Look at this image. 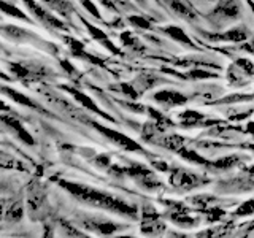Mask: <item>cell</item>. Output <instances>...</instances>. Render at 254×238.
Returning <instances> with one entry per match:
<instances>
[{
	"mask_svg": "<svg viewBox=\"0 0 254 238\" xmlns=\"http://www.w3.org/2000/svg\"><path fill=\"white\" fill-rule=\"evenodd\" d=\"M61 186L70 190L71 195L87 205L99 206V208H105V210L115 211L119 214H126V216H130V218H135V214H137V208H135V206L119 200V198H115L113 195H110L107 192H100L97 189L81 186V184H73V182H65V181H62Z\"/></svg>",
	"mask_w": 254,
	"mask_h": 238,
	"instance_id": "6da1fadb",
	"label": "cell"
},
{
	"mask_svg": "<svg viewBox=\"0 0 254 238\" xmlns=\"http://www.w3.org/2000/svg\"><path fill=\"white\" fill-rule=\"evenodd\" d=\"M22 2L26 3V6L30 10V13L34 14L40 22L45 24L46 27H50V29H59V30H67V26L64 24V21L58 19L50 11H46L43 6H40L37 2H34V0H22Z\"/></svg>",
	"mask_w": 254,
	"mask_h": 238,
	"instance_id": "7a4b0ae2",
	"label": "cell"
},
{
	"mask_svg": "<svg viewBox=\"0 0 254 238\" xmlns=\"http://www.w3.org/2000/svg\"><path fill=\"white\" fill-rule=\"evenodd\" d=\"M95 129H97L100 133H103L105 137L108 138V140H111L115 143V145H118V146H121L123 149H127V151H143L141 149V146L138 145V143H135L132 138H129L127 135H123L121 132H116V130H111V129H108V127H103V125H100V124H92Z\"/></svg>",
	"mask_w": 254,
	"mask_h": 238,
	"instance_id": "3957f363",
	"label": "cell"
},
{
	"mask_svg": "<svg viewBox=\"0 0 254 238\" xmlns=\"http://www.w3.org/2000/svg\"><path fill=\"white\" fill-rule=\"evenodd\" d=\"M172 181L175 186L183 187V189H194L197 186H200L202 182H205V179H202L200 177H197L194 173L189 172H175Z\"/></svg>",
	"mask_w": 254,
	"mask_h": 238,
	"instance_id": "277c9868",
	"label": "cell"
},
{
	"mask_svg": "<svg viewBox=\"0 0 254 238\" xmlns=\"http://www.w3.org/2000/svg\"><path fill=\"white\" fill-rule=\"evenodd\" d=\"M154 100L164 103V105L175 107V105H185L188 102V97L177 91H161L154 95Z\"/></svg>",
	"mask_w": 254,
	"mask_h": 238,
	"instance_id": "5b68a950",
	"label": "cell"
},
{
	"mask_svg": "<svg viewBox=\"0 0 254 238\" xmlns=\"http://www.w3.org/2000/svg\"><path fill=\"white\" fill-rule=\"evenodd\" d=\"M81 22L84 24V26H86V29H87V32H89V34L92 35V38H95V40H97V42L103 46V48H107V50L108 51H111V53H115V54H121V53H119V50H118V48L113 45V43H111V40L105 35V34H103V32L100 30V29H97V27H94L92 26V24H89V22H87L86 19H83L81 18Z\"/></svg>",
	"mask_w": 254,
	"mask_h": 238,
	"instance_id": "8992f818",
	"label": "cell"
},
{
	"mask_svg": "<svg viewBox=\"0 0 254 238\" xmlns=\"http://www.w3.org/2000/svg\"><path fill=\"white\" fill-rule=\"evenodd\" d=\"M214 13L221 14L222 18L235 19L240 14V3H238V0H221Z\"/></svg>",
	"mask_w": 254,
	"mask_h": 238,
	"instance_id": "52a82bcc",
	"label": "cell"
},
{
	"mask_svg": "<svg viewBox=\"0 0 254 238\" xmlns=\"http://www.w3.org/2000/svg\"><path fill=\"white\" fill-rule=\"evenodd\" d=\"M208 38L214 40V42H245L246 37H248V34H246L245 27H235L232 29L230 32H226V34L222 35H206Z\"/></svg>",
	"mask_w": 254,
	"mask_h": 238,
	"instance_id": "ba28073f",
	"label": "cell"
},
{
	"mask_svg": "<svg viewBox=\"0 0 254 238\" xmlns=\"http://www.w3.org/2000/svg\"><path fill=\"white\" fill-rule=\"evenodd\" d=\"M164 2L167 3V6H170L178 16H181V18L195 19V13L192 11V8L188 6L186 3H183L181 0H164Z\"/></svg>",
	"mask_w": 254,
	"mask_h": 238,
	"instance_id": "9c48e42d",
	"label": "cell"
},
{
	"mask_svg": "<svg viewBox=\"0 0 254 238\" xmlns=\"http://www.w3.org/2000/svg\"><path fill=\"white\" fill-rule=\"evenodd\" d=\"M3 121H5V124H8L11 127V129L16 132V135H18V137L24 141V143H27V145H34V138L30 137L29 135V132L24 129L22 127V124L18 121V119H8L6 116L3 118Z\"/></svg>",
	"mask_w": 254,
	"mask_h": 238,
	"instance_id": "30bf717a",
	"label": "cell"
},
{
	"mask_svg": "<svg viewBox=\"0 0 254 238\" xmlns=\"http://www.w3.org/2000/svg\"><path fill=\"white\" fill-rule=\"evenodd\" d=\"M164 32L169 37H172L175 42H180L183 43L185 46H190V48H194V43L190 42V38L183 32V29L177 27V26H169V27H164Z\"/></svg>",
	"mask_w": 254,
	"mask_h": 238,
	"instance_id": "8fae6325",
	"label": "cell"
},
{
	"mask_svg": "<svg viewBox=\"0 0 254 238\" xmlns=\"http://www.w3.org/2000/svg\"><path fill=\"white\" fill-rule=\"evenodd\" d=\"M70 92H71V95H73V97H75L79 103H83V105H84L86 108H89L91 111H94V113H97V115H100V116H103V118L110 119V121H113V119H111V118H108V115H105L102 110H99L97 107H95V103H94L89 97H86L84 94H81V92L76 91V89H70Z\"/></svg>",
	"mask_w": 254,
	"mask_h": 238,
	"instance_id": "7c38bea8",
	"label": "cell"
},
{
	"mask_svg": "<svg viewBox=\"0 0 254 238\" xmlns=\"http://www.w3.org/2000/svg\"><path fill=\"white\" fill-rule=\"evenodd\" d=\"M3 91H5V94H6L11 100L21 103V105L29 107V108H34V110H40L38 105H35V103L32 102L29 97H26V95H22V94H19V92H16V91H13V89H6V87H3Z\"/></svg>",
	"mask_w": 254,
	"mask_h": 238,
	"instance_id": "4fadbf2b",
	"label": "cell"
},
{
	"mask_svg": "<svg viewBox=\"0 0 254 238\" xmlns=\"http://www.w3.org/2000/svg\"><path fill=\"white\" fill-rule=\"evenodd\" d=\"M43 2L62 16H67L71 11V5L67 2V0H43Z\"/></svg>",
	"mask_w": 254,
	"mask_h": 238,
	"instance_id": "5bb4252c",
	"label": "cell"
},
{
	"mask_svg": "<svg viewBox=\"0 0 254 238\" xmlns=\"http://www.w3.org/2000/svg\"><path fill=\"white\" fill-rule=\"evenodd\" d=\"M2 11L8 16H13V18H18V19H22V21H26V22H32L26 14H24L22 11H19L16 6H11V5H8L6 2H2Z\"/></svg>",
	"mask_w": 254,
	"mask_h": 238,
	"instance_id": "9a60e30c",
	"label": "cell"
},
{
	"mask_svg": "<svg viewBox=\"0 0 254 238\" xmlns=\"http://www.w3.org/2000/svg\"><path fill=\"white\" fill-rule=\"evenodd\" d=\"M129 21L135 27H140V29H149V26H151L149 21L143 18V16H130Z\"/></svg>",
	"mask_w": 254,
	"mask_h": 238,
	"instance_id": "2e32d148",
	"label": "cell"
},
{
	"mask_svg": "<svg viewBox=\"0 0 254 238\" xmlns=\"http://www.w3.org/2000/svg\"><path fill=\"white\" fill-rule=\"evenodd\" d=\"M254 213V200H248L245 202L240 208L237 210V214L238 216H246V214H253Z\"/></svg>",
	"mask_w": 254,
	"mask_h": 238,
	"instance_id": "e0dca14e",
	"label": "cell"
},
{
	"mask_svg": "<svg viewBox=\"0 0 254 238\" xmlns=\"http://www.w3.org/2000/svg\"><path fill=\"white\" fill-rule=\"evenodd\" d=\"M81 3H83V6L86 8V10L91 13V16H94L95 19H100V13H99V10L95 8V5L91 2V0H81Z\"/></svg>",
	"mask_w": 254,
	"mask_h": 238,
	"instance_id": "ac0fdd59",
	"label": "cell"
},
{
	"mask_svg": "<svg viewBox=\"0 0 254 238\" xmlns=\"http://www.w3.org/2000/svg\"><path fill=\"white\" fill-rule=\"evenodd\" d=\"M135 2H138L140 5H146V0H135Z\"/></svg>",
	"mask_w": 254,
	"mask_h": 238,
	"instance_id": "d6986e66",
	"label": "cell"
},
{
	"mask_svg": "<svg viewBox=\"0 0 254 238\" xmlns=\"http://www.w3.org/2000/svg\"><path fill=\"white\" fill-rule=\"evenodd\" d=\"M248 3H250V6H251V10L254 11V2H253V0H248Z\"/></svg>",
	"mask_w": 254,
	"mask_h": 238,
	"instance_id": "ffe728a7",
	"label": "cell"
},
{
	"mask_svg": "<svg viewBox=\"0 0 254 238\" xmlns=\"http://www.w3.org/2000/svg\"><path fill=\"white\" fill-rule=\"evenodd\" d=\"M102 2H105V0H102Z\"/></svg>",
	"mask_w": 254,
	"mask_h": 238,
	"instance_id": "44dd1931",
	"label": "cell"
}]
</instances>
